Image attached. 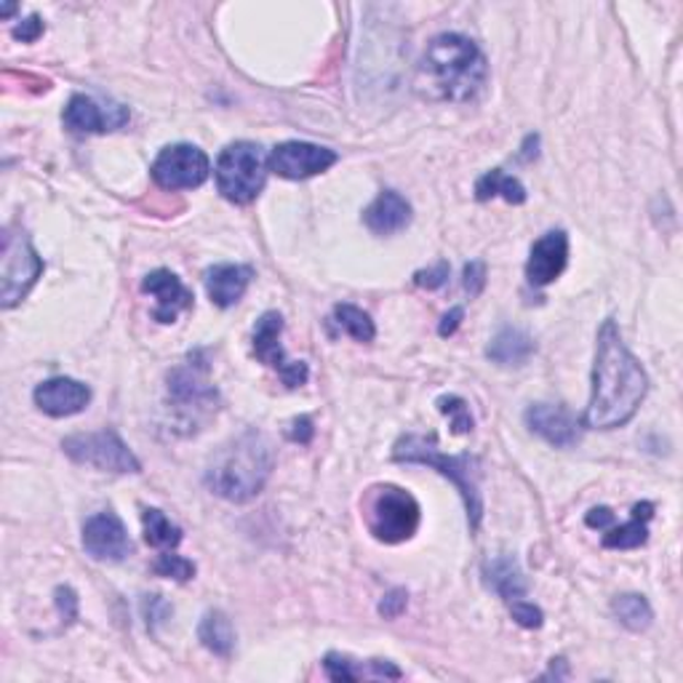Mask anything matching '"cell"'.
I'll use <instances>...</instances> for the list:
<instances>
[{"label": "cell", "instance_id": "1", "mask_svg": "<svg viewBox=\"0 0 683 683\" xmlns=\"http://www.w3.org/2000/svg\"><path fill=\"white\" fill-rule=\"evenodd\" d=\"M649 390L643 366L625 347L617 323L608 318L598 332L593 366V395H590L585 427L614 430L636 417Z\"/></svg>", "mask_w": 683, "mask_h": 683}, {"label": "cell", "instance_id": "2", "mask_svg": "<svg viewBox=\"0 0 683 683\" xmlns=\"http://www.w3.org/2000/svg\"><path fill=\"white\" fill-rule=\"evenodd\" d=\"M422 86L430 97L449 102H470L486 86L489 67L481 48L464 35H438L422 57Z\"/></svg>", "mask_w": 683, "mask_h": 683}, {"label": "cell", "instance_id": "3", "mask_svg": "<svg viewBox=\"0 0 683 683\" xmlns=\"http://www.w3.org/2000/svg\"><path fill=\"white\" fill-rule=\"evenodd\" d=\"M276 468V449L259 430H246L222 446L206 470V486L222 500L244 505L270 481Z\"/></svg>", "mask_w": 683, "mask_h": 683}, {"label": "cell", "instance_id": "4", "mask_svg": "<svg viewBox=\"0 0 683 683\" xmlns=\"http://www.w3.org/2000/svg\"><path fill=\"white\" fill-rule=\"evenodd\" d=\"M395 462L406 464H427V468L438 470L444 478H451V483L457 486V492L462 494L464 507H468V524L470 531H478L483 518V500L481 489H478V475H481V459L473 455H459V457H446L438 451V438L433 436H408L399 438L393 449Z\"/></svg>", "mask_w": 683, "mask_h": 683}, {"label": "cell", "instance_id": "5", "mask_svg": "<svg viewBox=\"0 0 683 683\" xmlns=\"http://www.w3.org/2000/svg\"><path fill=\"white\" fill-rule=\"evenodd\" d=\"M419 502L406 489L384 486L371 489L366 500V526L384 545H401L419 529Z\"/></svg>", "mask_w": 683, "mask_h": 683}, {"label": "cell", "instance_id": "6", "mask_svg": "<svg viewBox=\"0 0 683 683\" xmlns=\"http://www.w3.org/2000/svg\"><path fill=\"white\" fill-rule=\"evenodd\" d=\"M216 188L229 203L246 206L265 188L267 158L254 142H233L216 160Z\"/></svg>", "mask_w": 683, "mask_h": 683}, {"label": "cell", "instance_id": "7", "mask_svg": "<svg viewBox=\"0 0 683 683\" xmlns=\"http://www.w3.org/2000/svg\"><path fill=\"white\" fill-rule=\"evenodd\" d=\"M43 259L22 229H5L0 251V304L3 310L16 307L38 283Z\"/></svg>", "mask_w": 683, "mask_h": 683}, {"label": "cell", "instance_id": "8", "mask_svg": "<svg viewBox=\"0 0 683 683\" xmlns=\"http://www.w3.org/2000/svg\"><path fill=\"white\" fill-rule=\"evenodd\" d=\"M65 455L78 464H91V468L104 470V473H139L142 464L134 457V451L123 444L121 436L113 430L99 433H78L61 440Z\"/></svg>", "mask_w": 683, "mask_h": 683}, {"label": "cell", "instance_id": "9", "mask_svg": "<svg viewBox=\"0 0 683 683\" xmlns=\"http://www.w3.org/2000/svg\"><path fill=\"white\" fill-rule=\"evenodd\" d=\"M153 179L164 190H195L211 173L209 155L195 145H169L153 164Z\"/></svg>", "mask_w": 683, "mask_h": 683}, {"label": "cell", "instance_id": "10", "mask_svg": "<svg viewBox=\"0 0 683 683\" xmlns=\"http://www.w3.org/2000/svg\"><path fill=\"white\" fill-rule=\"evenodd\" d=\"M281 334H283V315L276 313V310L265 313L262 318L257 321V326H254V356H257L265 366H270L272 371H278V377H281L285 388L291 390L302 388V384L307 382L310 369L307 363L285 358L281 347Z\"/></svg>", "mask_w": 683, "mask_h": 683}, {"label": "cell", "instance_id": "11", "mask_svg": "<svg viewBox=\"0 0 683 683\" xmlns=\"http://www.w3.org/2000/svg\"><path fill=\"white\" fill-rule=\"evenodd\" d=\"M339 155L328 147L310 145V142H283L267 158V169L283 179H310L315 173L332 169Z\"/></svg>", "mask_w": 683, "mask_h": 683}, {"label": "cell", "instance_id": "12", "mask_svg": "<svg viewBox=\"0 0 683 683\" xmlns=\"http://www.w3.org/2000/svg\"><path fill=\"white\" fill-rule=\"evenodd\" d=\"M83 550L94 561L121 563L132 556V539L113 511L91 515L83 524Z\"/></svg>", "mask_w": 683, "mask_h": 683}, {"label": "cell", "instance_id": "13", "mask_svg": "<svg viewBox=\"0 0 683 683\" xmlns=\"http://www.w3.org/2000/svg\"><path fill=\"white\" fill-rule=\"evenodd\" d=\"M61 121L70 132L76 134H104V132H117L128 123V110L123 104H99L97 99L76 94L67 102Z\"/></svg>", "mask_w": 683, "mask_h": 683}, {"label": "cell", "instance_id": "14", "mask_svg": "<svg viewBox=\"0 0 683 683\" xmlns=\"http://www.w3.org/2000/svg\"><path fill=\"white\" fill-rule=\"evenodd\" d=\"M35 406L48 417H72L80 414L91 401V390L83 382L70 380V377H54V380L41 382L35 388Z\"/></svg>", "mask_w": 683, "mask_h": 683}, {"label": "cell", "instance_id": "15", "mask_svg": "<svg viewBox=\"0 0 683 683\" xmlns=\"http://www.w3.org/2000/svg\"><path fill=\"white\" fill-rule=\"evenodd\" d=\"M569 262V235L563 229H550L531 246V257L526 262V278L531 285H548L567 270Z\"/></svg>", "mask_w": 683, "mask_h": 683}, {"label": "cell", "instance_id": "16", "mask_svg": "<svg viewBox=\"0 0 683 683\" xmlns=\"http://www.w3.org/2000/svg\"><path fill=\"white\" fill-rule=\"evenodd\" d=\"M526 427L537 433L539 438L548 440L550 446L558 449H569L580 440V425L571 417L563 406H552V403H531L524 414Z\"/></svg>", "mask_w": 683, "mask_h": 683}, {"label": "cell", "instance_id": "17", "mask_svg": "<svg viewBox=\"0 0 683 683\" xmlns=\"http://www.w3.org/2000/svg\"><path fill=\"white\" fill-rule=\"evenodd\" d=\"M142 291L155 296L153 318L158 323H173L182 310L192 307V294L171 270H155L142 281Z\"/></svg>", "mask_w": 683, "mask_h": 683}, {"label": "cell", "instance_id": "18", "mask_svg": "<svg viewBox=\"0 0 683 683\" xmlns=\"http://www.w3.org/2000/svg\"><path fill=\"white\" fill-rule=\"evenodd\" d=\"M169 395L179 408H209L216 403V388L206 380V366L192 361L171 371Z\"/></svg>", "mask_w": 683, "mask_h": 683}, {"label": "cell", "instance_id": "19", "mask_svg": "<svg viewBox=\"0 0 683 683\" xmlns=\"http://www.w3.org/2000/svg\"><path fill=\"white\" fill-rule=\"evenodd\" d=\"M254 270L248 265H214L206 270V283L209 300L216 304V307L227 310L233 307L235 302H240V296L246 294L248 283H251Z\"/></svg>", "mask_w": 683, "mask_h": 683}, {"label": "cell", "instance_id": "20", "mask_svg": "<svg viewBox=\"0 0 683 683\" xmlns=\"http://www.w3.org/2000/svg\"><path fill=\"white\" fill-rule=\"evenodd\" d=\"M363 222L371 233L393 235L401 233L412 222V203L395 190H384L374 198L369 209L363 211Z\"/></svg>", "mask_w": 683, "mask_h": 683}, {"label": "cell", "instance_id": "21", "mask_svg": "<svg viewBox=\"0 0 683 683\" xmlns=\"http://www.w3.org/2000/svg\"><path fill=\"white\" fill-rule=\"evenodd\" d=\"M323 668H326L328 679L332 681H361V679H401V670L395 668L393 662H384V660H369V662H358L350 660V657L337 654H326L323 660Z\"/></svg>", "mask_w": 683, "mask_h": 683}, {"label": "cell", "instance_id": "22", "mask_svg": "<svg viewBox=\"0 0 683 683\" xmlns=\"http://www.w3.org/2000/svg\"><path fill=\"white\" fill-rule=\"evenodd\" d=\"M537 350L531 334H526L524 328L515 326H502L494 334L492 342L486 347V358L496 366H524Z\"/></svg>", "mask_w": 683, "mask_h": 683}, {"label": "cell", "instance_id": "23", "mask_svg": "<svg viewBox=\"0 0 683 683\" xmlns=\"http://www.w3.org/2000/svg\"><path fill=\"white\" fill-rule=\"evenodd\" d=\"M654 518V505L651 502H638L632 507L630 520L623 526H608L604 534V548L608 550H636L649 539V520Z\"/></svg>", "mask_w": 683, "mask_h": 683}, {"label": "cell", "instance_id": "24", "mask_svg": "<svg viewBox=\"0 0 683 683\" xmlns=\"http://www.w3.org/2000/svg\"><path fill=\"white\" fill-rule=\"evenodd\" d=\"M483 580L507 604L526 598V580L513 556H496L483 563Z\"/></svg>", "mask_w": 683, "mask_h": 683}, {"label": "cell", "instance_id": "25", "mask_svg": "<svg viewBox=\"0 0 683 683\" xmlns=\"http://www.w3.org/2000/svg\"><path fill=\"white\" fill-rule=\"evenodd\" d=\"M198 638H201V643L206 646L211 654L222 657V660H227L235 649L233 623L220 608H211V612L203 614L201 625H198Z\"/></svg>", "mask_w": 683, "mask_h": 683}, {"label": "cell", "instance_id": "26", "mask_svg": "<svg viewBox=\"0 0 683 683\" xmlns=\"http://www.w3.org/2000/svg\"><path fill=\"white\" fill-rule=\"evenodd\" d=\"M502 195L507 203H515V206H520V203L526 201V190L524 184L518 182L515 177H507L502 169H492L483 173L481 179L475 182V198L478 201H492V198Z\"/></svg>", "mask_w": 683, "mask_h": 683}, {"label": "cell", "instance_id": "27", "mask_svg": "<svg viewBox=\"0 0 683 683\" xmlns=\"http://www.w3.org/2000/svg\"><path fill=\"white\" fill-rule=\"evenodd\" d=\"M612 612L614 617L623 623L627 630L632 632H641L646 630V627L651 625V619H654V612H651L649 601L643 598V595L638 593H627V595H617L612 604Z\"/></svg>", "mask_w": 683, "mask_h": 683}, {"label": "cell", "instance_id": "28", "mask_svg": "<svg viewBox=\"0 0 683 683\" xmlns=\"http://www.w3.org/2000/svg\"><path fill=\"white\" fill-rule=\"evenodd\" d=\"M142 526H145V539L147 545L160 550H173L179 542H182V529L177 524H171L164 513L155 511V507H147L142 513Z\"/></svg>", "mask_w": 683, "mask_h": 683}, {"label": "cell", "instance_id": "29", "mask_svg": "<svg viewBox=\"0 0 683 683\" xmlns=\"http://www.w3.org/2000/svg\"><path fill=\"white\" fill-rule=\"evenodd\" d=\"M334 323L358 342H371L377 337L374 321L361 307H356V304H337L334 307Z\"/></svg>", "mask_w": 683, "mask_h": 683}, {"label": "cell", "instance_id": "30", "mask_svg": "<svg viewBox=\"0 0 683 683\" xmlns=\"http://www.w3.org/2000/svg\"><path fill=\"white\" fill-rule=\"evenodd\" d=\"M436 406L444 417H449L451 433H455V436H470V433H473L475 427L473 414H470V406L459 399V395H440Z\"/></svg>", "mask_w": 683, "mask_h": 683}, {"label": "cell", "instance_id": "31", "mask_svg": "<svg viewBox=\"0 0 683 683\" xmlns=\"http://www.w3.org/2000/svg\"><path fill=\"white\" fill-rule=\"evenodd\" d=\"M153 571L158 576H169V580H177V582H188L195 576V563L188 561V558L182 556H173V552H164V556L155 561Z\"/></svg>", "mask_w": 683, "mask_h": 683}, {"label": "cell", "instance_id": "32", "mask_svg": "<svg viewBox=\"0 0 683 683\" xmlns=\"http://www.w3.org/2000/svg\"><path fill=\"white\" fill-rule=\"evenodd\" d=\"M511 612H513V619L518 623L520 627H526V630H537V627H542V608L534 606L531 601L520 598V601H513L511 604Z\"/></svg>", "mask_w": 683, "mask_h": 683}, {"label": "cell", "instance_id": "33", "mask_svg": "<svg viewBox=\"0 0 683 683\" xmlns=\"http://www.w3.org/2000/svg\"><path fill=\"white\" fill-rule=\"evenodd\" d=\"M446 281H449V262H444V259L433 267H427V270H419L417 276H414V283L427 291L440 289V285H446Z\"/></svg>", "mask_w": 683, "mask_h": 683}, {"label": "cell", "instance_id": "34", "mask_svg": "<svg viewBox=\"0 0 683 683\" xmlns=\"http://www.w3.org/2000/svg\"><path fill=\"white\" fill-rule=\"evenodd\" d=\"M462 285L470 296H478L483 289H486V265H483L481 259H473V262L464 265Z\"/></svg>", "mask_w": 683, "mask_h": 683}, {"label": "cell", "instance_id": "35", "mask_svg": "<svg viewBox=\"0 0 683 683\" xmlns=\"http://www.w3.org/2000/svg\"><path fill=\"white\" fill-rule=\"evenodd\" d=\"M142 614H145L147 627L155 630V625L166 623V619L171 617V606L166 604L160 595H145V601H142Z\"/></svg>", "mask_w": 683, "mask_h": 683}, {"label": "cell", "instance_id": "36", "mask_svg": "<svg viewBox=\"0 0 683 683\" xmlns=\"http://www.w3.org/2000/svg\"><path fill=\"white\" fill-rule=\"evenodd\" d=\"M406 604H408V593L403 587H395L380 601V614L384 619H399L401 614L406 612Z\"/></svg>", "mask_w": 683, "mask_h": 683}, {"label": "cell", "instance_id": "37", "mask_svg": "<svg viewBox=\"0 0 683 683\" xmlns=\"http://www.w3.org/2000/svg\"><path fill=\"white\" fill-rule=\"evenodd\" d=\"M57 608H59V614H61V619H65L67 625L70 623H76L78 619V595H76V590L72 587H57Z\"/></svg>", "mask_w": 683, "mask_h": 683}, {"label": "cell", "instance_id": "38", "mask_svg": "<svg viewBox=\"0 0 683 683\" xmlns=\"http://www.w3.org/2000/svg\"><path fill=\"white\" fill-rule=\"evenodd\" d=\"M43 35V20L38 14H33L30 20H24L22 24L14 27V38L22 43H35Z\"/></svg>", "mask_w": 683, "mask_h": 683}, {"label": "cell", "instance_id": "39", "mask_svg": "<svg viewBox=\"0 0 683 683\" xmlns=\"http://www.w3.org/2000/svg\"><path fill=\"white\" fill-rule=\"evenodd\" d=\"M289 436H291V440H296V444L307 446L310 440H313V436H315L313 419H310V417H296L294 422H291Z\"/></svg>", "mask_w": 683, "mask_h": 683}, {"label": "cell", "instance_id": "40", "mask_svg": "<svg viewBox=\"0 0 683 683\" xmlns=\"http://www.w3.org/2000/svg\"><path fill=\"white\" fill-rule=\"evenodd\" d=\"M585 524L590 529L606 531L608 526H614V513L608 511V507H593V511L585 515Z\"/></svg>", "mask_w": 683, "mask_h": 683}, {"label": "cell", "instance_id": "41", "mask_svg": "<svg viewBox=\"0 0 683 683\" xmlns=\"http://www.w3.org/2000/svg\"><path fill=\"white\" fill-rule=\"evenodd\" d=\"M462 318H464V310L462 307H451L449 313L444 315V321H440V326H438L440 337H451V334H455L457 328H459V323H462Z\"/></svg>", "mask_w": 683, "mask_h": 683}, {"label": "cell", "instance_id": "42", "mask_svg": "<svg viewBox=\"0 0 683 683\" xmlns=\"http://www.w3.org/2000/svg\"><path fill=\"white\" fill-rule=\"evenodd\" d=\"M537 147H539V136H537V134H529V136H526V142H524V153H520L518 158H520V160L537 158Z\"/></svg>", "mask_w": 683, "mask_h": 683}, {"label": "cell", "instance_id": "43", "mask_svg": "<svg viewBox=\"0 0 683 683\" xmlns=\"http://www.w3.org/2000/svg\"><path fill=\"white\" fill-rule=\"evenodd\" d=\"M14 11H16V3H3V5H0V14H3V16H11V14H14Z\"/></svg>", "mask_w": 683, "mask_h": 683}]
</instances>
